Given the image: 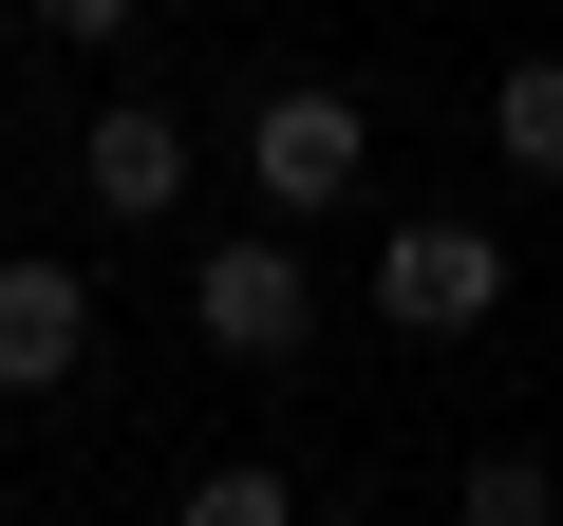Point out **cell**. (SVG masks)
Instances as JSON below:
<instances>
[{"mask_svg": "<svg viewBox=\"0 0 563 526\" xmlns=\"http://www.w3.org/2000/svg\"><path fill=\"white\" fill-rule=\"evenodd\" d=\"M488 151H507L526 188H563V57H507V76H488Z\"/></svg>", "mask_w": 563, "mask_h": 526, "instance_id": "6", "label": "cell"}, {"mask_svg": "<svg viewBox=\"0 0 563 526\" xmlns=\"http://www.w3.org/2000/svg\"><path fill=\"white\" fill-rule=\"evenodd\" d=\"M188 526H301V470L225 451V470H188Z\"/></svg>", "mask_w": 563, "mask_h": 526, "instance_id": "7", "label": "cell"}, {"mask_svg": "<svg viewBox=\"0 0 563 526\" xmlns=\"http://www.w3.org/2000/svg\"><path fill=\"white\" fill-rule=\"evenodd\" d=\"M357 169H376V113H357L339 76H282V95H244V188H263L282 226H320Z\"/></svg>", "mask_w": 563, "mask_h": 526, "instance_id": "1", "label": "cell"}, {"mask_svg": "<svg viewBox=\"0 0 563 526\" xmlns=\"http://www.w3.org/2000/svg\"><path fill=\"white\" fill-rule=\"evenodd\" d=\"M188 339L244 358V376H282V358L320 339V263L301 244H188Z\"/></svg>", "mask_w": 563, "mask_h": 526, "instance_id": "2", "label": "cell"}, {"mask_svg": "<svg viewBox=\"0 0 563 526\" xmlns=\"http://www.w3.org/2000/svg\"><path fill=\"white\" fill-rule=\"evenodd\" d=\"M76 376H95V283L57 244H20L0 263V395H76Z\"/></svg>", "mask_w": 563, "mask_h": 526, "instance_id": "4", "label": "cell"}, {"mask_svg": "<svg viewBox=\"0 0 563 526\" xmlns=\"http://www.w3.org/2000/svg\"><path fill=\"white\" fill-rule=\"evenodd\" d=\"M376 320H395V339H470V320H507V244H488L470 207H413V226L376 244Z\"/></svg>", "mask_w": 563, "mask_h": 526, "instance_id": "3", "label": "cell"}, {"mask_svg": "<svg viewBox=\"0 0 563 526\" xmlns=\"http://www.w3.org/2000/svg\"><path fill=\"white\" fill-rule=\"evenodd\" d=\"M38 39H132V0H20Z\"/></svg>", "mask_w": 563, "mask_h": 526, "instance_id": "9", "label": "cell"}, {"mask_svg": "<svg viewBox=\"0 0 563 526\" xmlns=\"http://www.w3.org/2000/svg\"><path fill=\"white\" fill-rule=\"evenodd\" d=\"M451 507H470V526H544V507H563V470H544V451H470V470H451Z\"/></svg>", "mask_w": 563, "mask_h": 526, "instance_id": "8", "label": "cell"}, {"mask_svg": "<svg viewBox=\"0 0 563 526\" xmlns=\"http://www.w3.org/2000/svg\"><path fill=\"white\" fill-rule=\"evenodd\" d=\"M76 188H95V226H169V207H188V113H169V95H113V113L76 132Z\"/></svg>", "mask_w": 563, "mask_h": 526, "instance_id": "5", "label": "cell"}]
</instances>
